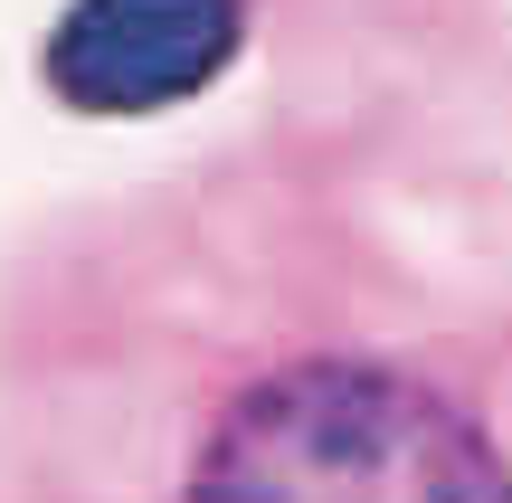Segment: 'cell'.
Returning a JSON list of instances; mask_svg holds the SVG:
<instances>
[{
  "label": "cell",
  "instance_id": "6da1fadb",
  "mask_svg": "<svg viewBox=\"0 0 512 503\" xmlns=\"http://www.w3.org/2000/svg\"><path fill=\"white\" fill-rule=\"evenodd\" d=\"M181 503H512V466L437 380L323 352L209 418Z\"/></svg>",
  "mask_w": 512,
  "mask_h": 503
},
{
  "label": "cell",
  "instance_id": "7a4b0ae2",
  "mask_svg": "<svg viewBox=\"0 0 512 503\" xmlns=\"http://www.w3.org/2000/svg\"><path fill=\"white\" fill-rule=\"evenodd\" d=\"M238 38H247L238 0H67V19L38 48V76L57 105L124 124V114H162L219 86Z\"/></svg>",
  "mask_w": 512,
  "mask_h": 503
}]
</instances>
